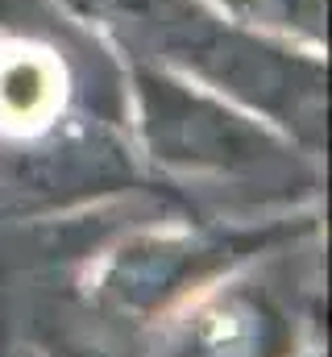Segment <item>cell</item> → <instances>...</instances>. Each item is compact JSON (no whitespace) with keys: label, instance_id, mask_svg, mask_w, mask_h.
<instances>
[{"label":"cell","instance_id":"cell-1","mask_svg":"<svg viewBox=\"0 0 332 357\" xmlns=\"http://www.w3.org/2000/svg\"><path fill=\"white\" fill-rule=\"evenodd\" d=\"M142 100L150 116V137L163 158H179L191 167H233L253 158L262 146V133H253L237 116L195 100L179 84L146 75Z\"/></svg>","mask_w":332,"mask_h":357},{"label":"cell","instance_id":"cell-2","mask_svg":"<svg viewBox=\"0 0 332 357\" xmlns=\"http://www.w3.org/2000/svg\"><path fill=\"white\" fill-rule=\"evenodd\" d=\"M246 25L287 33V38H324V0H220Z\"/></svg>","mask_w":332,"mask_h":357}]
</instances>
